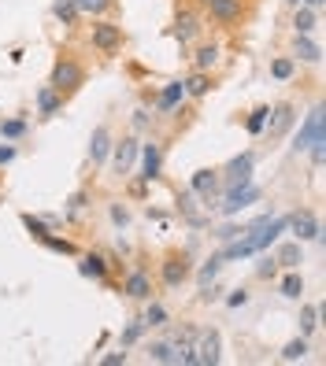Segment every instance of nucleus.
<instances>
[{
    "label": "nucleus",
    "instance_id": "nucleus-30",
    "mask_svg": "<svg viewBox=\"0 0 326 366\" xmlns=\"http://www.w3.org/2000/svg\"><path fill=\"white\" fill-rule=\"evenodd\" d=\"M301 293H304V278H301L297 270H290V274L282 278V296H285V300H301Z\"/></svg>",
    "mask_w": 326,
    "mask_h": 366
},
{
    "label": "nucleus",
    "instance_id": "nucleus-14",
    "mask_svg": "<svg viewBox=\"0 0 326 366\" xmlns=\"http://www.w3.org/2000/svg\"><path fill=\"white\" fill-rule=\"evenodd\" d=\"M175 37H178V45H189L193 41V37H197L201 34V15H197V11H193V8H178V15H175Z\"/></svg>",
    "mask_w": 326,
    "mask_h": 366
},
{
    "label": "nucleus",
    "instance_id": "nucleus-46",
    "mask_svg": "<svg viewBox=\"0 0 326 366\" xmlns=\"http://www.w3.org/2000/svg\"><path fill=\"white\" fill-rule=\"evenodd\" d=\"M15 160V145H0V167H8Z\"/></svg>",
    "mask_w": 326,
    "mask_h": 366
},
{
    "label": "nucleus",
    "instance_id": "nucleus-18",
    "mask_svg": "<svg viewBox=\"0 0 326 366\" xmlns=\"http://www.w3.org/2000/svg\"><path fill=\"white\" fill-rule=\"evenodd\" d=\"M63 104H67V97L56 93L52 85H41V89H37V115L52 119V115H60V111H63Z\"/></svg>",
    "mask_w": 326,
    "mask_h": 366
},
{
    "label": "nucleus",
    "instance_id": "nucleus-16",
    "mask_svg": "<svg viewBox=\"0 0 326 366\" xmlns=\"http://www.w3.org/2000/svg\"><path fill=\"white\" fill-rule=\"evenodd\" d=\"M111 145H115V141H111V129L100 122V126L93 129V137H89V163L100 167V163L111 155Z\"/></svg>",
    "mask_w": 326,
    "mask_h": 366
},
{
    "label": "nucleus",
    "instance_id": "nucleus-39",
    "mask_svg": "<svg viewBox=\"0 0 326 366\" xmlns=\"http://www.w3.org/2000/svg\"><path fill=\"white\" fill-rule=\"evenodd\" d=\"M108 215H111V222H115L119 230H126V226H130V211H126L123 204H111V207H108Z\"/></svg>",
    "mask_w": 326,
    "mask_h": 366
},
{
    "label": "nucleus",
    "instance_id": "nucleus-33",
    "mask_svg": "<svg viewBox=\"0 0 326 366\" xmlns=\"http://www.w3.org/2000/svg\"><path fill=\"white\" fill-rule=\"evenodd\" d=\"M149 363H175V344L152 341V344H149Z\"/></svg>",
    "mask_w": 326,
    "mask_h": 366
},
{
    "label": "nucleus",
    "instance_id": "nucleus-26",
    "mask_svg": "<svg viewBox=\"0 0 326 366\" xmlns=\"http://www.w3.org/2000/svg\"><path fill=\"white\" fill-rule=\"evenodd\" d=\"M219 63V45H201L197 52H193V71H212Z\"/></svg>",
    "mask_w": 326,
    "mask_h": 366
},
{
    "label": "nucleus",
    "instance_id": "nucleus-15",
    "mask_svg": "<svg viewBox=\"0 0 326 366\" xmlns=\"http://www.w3.org/2000/svg\"><path fill=\"white\" fill-rule=\"evenodd\" d=\"M123 293L130 296V300H141V304H145V300H152V278L145 270H130L126 278H123Z\"/></svg>",
    "mask_w": 326,
    "mask_h": 366
},
{
    "label": "nucleus",
    "instance_id": "nucleus-23",
    "mask_svg": "<svg viewBox=\"0 0 326 366\" xmlns=\"http://www.w3.org/2000/svg\"><path fill=\"white\" fill-rule=\"evenodd\" d=\"M52 19H56L60 26H78L82 11H78L74 0H52Z\"/></svg>",
    "mask_w": 326,
    "mask_h": 366
},
{
    "label": "nucleus",
    "instance_id": "nucleus-12",
    "mask_svg": "<svg viewBox=\"0 0 326 366\" xmlns=\"http://www.w3.org/2000/svg\"><path fill=\"white\" fill-rule=\"evenodd\" d=\"M219 359H223V337H219V330H204L197 337V363L201 366H215Z\"/></svg>",
    "mask_w": 326,
    "mask_h": 366
},
{
    "label": "nucleus",
    "instance_id": "nucleus-3",
    "mask_svg": "<svg viewBox=\"0 0 326 366\" xmlns=\"http://www.w3.org/2000/svg\"><path fill=\"white\" fill-rule=\"evenodd\" d=\"M259 196H264V189L256 185V181H245V185H238V189H230L226 196H223V204H215V215H226V218H233V215H241L245 207H252Z\"/></svg>",
    "mask_w": 326,
    "mask_h": 366
},
{
    "label": "nucleus",
    "instance_id": "nucleus-22",
    "mask_svg": "<svg viewBox=\"0 0 326 366\" xmlns=\"http://www.w3.org/2000/svg\"><path fill=\"white\" fill-rule=\"evenodd\" d=\"M293 56L301 59V63H319V59H322V48L311 41L308 34H297V37H293Z\"/></svg>",
    "mask_w": 326,
    "mask_h": 366
},
{
    "label": "nucleus",
    "instance_id": "nucleus-31",
    "mask_svg": "<svg viewBox=\"0 0 326 366\" xmlns=\"http://www.w3.org/2000/svg\"><path fill=\"white\" fill-rule=\"evenodd\" d=\"M267 115H271V108H267V104H259L249 119H245V129H249L252 137H259V134H264V126H267Z\"/></svg>",
    "mask_w": 326,
    "mask_h": 366
},
{
    "label": "nucleus",
    "instance_id": "nucleus-19",
    "mask_svg": "<svg viewBox=\"0 0 326 366\" xmlns=\"http://www.w3.org/2000/svg\"><path fill=\"white\" fill-rule=\"evenodd\" d=\"M108 270H111V263L100 252L82 255V263H78V274H82V278H93V281H104V278H108Z\"/></svg>",
    "mask_w": 326,
    "mask_h": 366
},
{
    "label": "nucleus",
    "instance_id": "nucleus-36",
    "mask_svg": "<svg viewBox=\"0 0 326 366\" xmlns=\"http://www.w3.org/2000/svg\"><path fill=\"white\" fill-rule=\"evenodd\" d=\"M308 356V337H297V341H290L282 348V359L285 363H297V359H304Z\"/></svg>",
    "mask_w": 326,
    "mask_h": 366
},
{
    "label": "nucleus",
    "instance_id": "nucleus-34",
    "mask_svg": "<svg viewBox=\"0 0 326 366\" xmlns=\"http://www.w3.org/2000/svg\"><path fill=\"white\" fill-rule=\"evenodd\" d=\"M26 129H30V126H26V119H4V122H0V137H4V141H19V137H26Z\"/></svg>",
    "mask_w": 326,
    "mask_h": 366
},
{
    "label": "nucleus",
    "instance_id": "nucleus-38",
    "mask_svg": "<svg viewBox=\"0 0 326 366\" xmlns=\"http://www.w3.org/2000/svg\"><path fill=\"white\" fill-rule=\"evenodd\" d=\"M259 255V252H256ZM275 274H278V263H275V255H259V263H256V278H275Z\"/></svg>",
    "mask_w": 326,
    "mask_h": 366
},
{
    "label": "nucleus",
    "instance_id": "nucleus-4",
    "mask_svg": "<svg viewBox=\"0 0 326 366\" xmlns=\"http://www.w3.org/2000/svg\"><path fill=\"white\" fill-rule=\"evenodd\" d=\"M252 167H256V152H241V155H233V160L226 163V178H219V192H230V189H238L245 185V181H252Z\"/></svg>",
    "mask_w": 326,
    "mask_h": 366
},
{
    "label": "nucleus",
    "instance_id": "nucleus-25",
    "mask_svg": "<svg viewBox=\"0 0 326 366\" xmlns=\"http://www.w3.org/2000/svg\"><path fill=\"white\" fill-rule=\"evenodd\" d=\"M37 241H41V244L48 248V252H56V255H78L74 241H67V237H56V233H52V230H45V233H41V237H37Z\"/></svg>",
    "mask_w": 326,
    "mask_h": 366
},
{
    "label": "nucleus",
    "instance_id": "nucleus-42",
    "mask_svg": "<svg viewBox=\"0 0 326 366\" xmlns=\"http://www.w3.org/2000/svg\"><path fill=\"white\" fill-rule=\"evenodd\" d=\"M241 233H245V226H223V230H219V233H215V237H219V241H223V244H226V241H238V237H241Z\"/></svg>",
    "mask_w": 326,
    "mask_h": 366
},
{
    "label": "nucleus",
    "instance_id": "nucleus-28",
    "mask_svg": "<svg viewBox=\"0 0 326 366\" xmlns=\"http://www.w3.org/2000/svg\"><path fill=\"white\" fill-rule=\"evenodd\" d=\"M219 270H223V259L212 255V259H208V263L197 270V285H201V289H208V285H212V281L219 278Z\"/></svg>",
    "mask_w": 326,
    "mask_h": 366
},
{
    "label": "nucleus",
    "instance_id": "nucleus-17",
    "mask_svg": "<svg viewBox=\"0 0 326 366\" xmlns=\"http://www.w3.org/2000/svg\"><path fill=\"white\" fill-rule=\"evenodd\" d=\"M182 100H186V85H182V78H175V82H167L160 93H156V111H160V115H171Z\"/></svg>",
    "mask_w": 326,
    "mask_h": 366
},
{
    "label": "nucleus",
    "instance_id": "nucleus-49",
    "mask_svg": "<svg viewBox=\"0 0 326 366\" xmlns=\"http://www.w3.org/2000/svg\"><path fill=\"white\" fill-rule=\"evenodd\" d=\"M201 4H204V0H201Z\"/></svg>",
    "mask_w": 326,
    "mask_h": 366
},
{
    "label": "nucleus",
    "instance_id": "nucleus-20",
    "mask_svg": "<svg viewBox=\"0 0 326 366\" xmlns=\"http://www.w3.org/2000/svg\"><path fill=\"white\" fill-rule=\"evenodd\" d=\"M182 85H186V97H193V100H201V97H208L215 89V82H212V74H208V71H193L189 78H182Z\"/></svg>",
    "mask_w": 326,
    "mask_h": 366
},
{
    "label": "nucleus",
    "instance_id": "nucleus-48",
    "mask_svg": "<svg viewBox=\"0 0 326 366\" xmlns=\"http://www.w3.org/2000/svg\"><path fill=\"white\" fill-rule=\"evenodd\" d=\"M285 4H293V8H297V4H301V0H285Z\"/></svg>",
    "mask_w": 326,
    "mask_h": 366
},
{
    "label": "nucleus",
    "instance_id": "nucleus-11",
    "mask_svg": "<svg viewBox=\"0 0 326 366\" xmlns=\"http://www.w3.org/2000/svg\"><path fill=\"white\" fill-rule=\"evenodd\" d=\"M285 230H293V237L301 241V244L322 237V226H319V218L311 215V211H297V215H290V226H285Z\"/></svg>",
    "mask_w": 326,
    "mask_h": 366
},
{
    "label": "nucleus",
    "instance_id": "nucleus-32",
    "mask_svg": "<svg viewBox=\"0 0 326 366\" xmlns=\"http://www.w3.org/2000/svg\"><path fill=\"white\" fill-rule=\"evenodd\" d=\"M167 322H171V315H167L163 304H149L145 307V325L149 330H160V325H167Z\"/></svg>",
    "mask_w": 326,
    "mask_h": 366
},
{
    "label": "nucleus",
    "instance_id": "nucleus-13",
    "mask_svg": "<svg viewBox=\"0 0 326 366\" xmlns=\"http://www.w3.org/2000/svg\"><path fill=\"white\" fill-rule=\"evenodd\" d=\"M141 181H156L163 174V145H156V141H149V145H141Z\"/></svg>",
    "mask_w": 326,
    "mask_h": 366
},
{
    "label": "nucleus",
    "instance_id": "nucleus-27",
    "mask_svg": "<svg viewBox=\"0 0 326 366\" xmlns=\"http://www.w3.org/2000/svg\"><path fill=\"white\" fill-rule=\"evenodd\" d=\"M293 74H297V59H293V56L271 59V78H275V82H290Z\"/></svg>",
    "mask_w": 326,
    "mask_h": 366
},
{
    "label": "nucleus",
    "instance_id": "nucleus-47",
    "mask_svg": "<svg viewBox=\"0 0 326 366\" xmlns=\"http://www.w3.org/2000/svg\"><path fill=\"white\" fill-rule=\"evenodd\" d=\"M301 4H308V8H315V11H319V8L326 4V0H301Z\"/></svg>",
    "mask_w": 326,
    "mask_h": 366
},
{
    "label": "nucleus",
    "instance_id": "nucleus-1",
    "mask_svg": "<svg viewBox=\"0 0 326 366\" xmlns=\"http://www.w3.org/2000/svg\"><path fill=\"white\" fill-rule=\"evenodd\" d=\"M48 85L56 89V93L71 97V93H78V89L86 85V67H82L78 59H71V56H60L56 63H52V78H48Z\"/></svg>",
    "mask_w": 326,
    "mask_h": 366
},
{
    "label": "nucleus",
    "instance_id": "nucleus-8",
    "mask_svg": "<svg viewBox=\"0 0 326 366\" xmlns=\"http://www.w3.org/2000/svg\"><path fill=\"white\" fill-rule=\"evenodd\" d=\"M293 122H297V108H293L290 100H282V104H275V108H271L264 134H267L271 141H278V137H285V134L293 129Z\"/></svg>",
    "mask_w": 326,
    "mask_h": 366
},
{
    "label": "nucleus",
    "instance_id": "nucleus-2",
    "mask_svg": "<svg viewBox=\"0 0 326 366\" xmlns=\"http://www.w3.org/2000/svg\"><path fill=\"white\" fill-rule=\"evenodd\" d=\"M123 26L111 22V19H97L93 26H89V45H93L97 52H104V56H115V52H123Z\"/></svg>",
    "mask_w": 326,
    "mask_h": 366
},
{
    "label": "nucleus",
    "instance_id": "nucleus-6",
    "mask_svg": "<svg viewBox=\"0 0 326 366\" xmlns=\"http://www.w3.org/2000/svg\"><path fill=\"white\" fill-rule=\"evenodd\" d=\"M137 152H141V141L137 137H123L111 145V171L119 178H130V171H134L137 163Z\"/></svg>",
    "mask_w": 326,
    "mask_h": 366
},
{
    "label": "nucleus",
    "instance_id": "nucleus-41",
    "mask_svg": "<svg viewBox=\"0 0 326 366\" xmlns=\"http://www.w3.org/2000/svg\"><path fill=\"white\" fill-rule=\"evenodd\" d=\"M86 204H89V192H86V189H82V192H74L71 200H67V215H78Z\"/></svg>",
    "mask_w": 326,
    "mask_h": 366
},
{
    "label": "nucleus",
    "instance_id": "nucleus-5",
    "mask_svg": "<svg viewBox=\"0 0 326 366\" xmlns=\"http://www.w3.org/2000/svg\"><path fill=\"white\" fill-rule=\"evenodd\" d=\"M193 263H189V252H167L163 263H160V281L167 289H178L182 281H189Z\"/></svg>",
    "mask_w": 326,
    "mask_h": 366
},
{
    "label": "nucleus",
    "instance_id": "nucleus-9",
    "mask_svg": "<svg viewBox=\"0 0 326 366\" xmlns=\"http://www.w3.org/2000/svg\"><path fill=\"white\" fill-rule=\"evenodd\" d=\"M204 8L219 26H238L245 19V0H204Z\"/></svg>",
    "mask_w": 326,
    "mask_h": 366
},
{
    "label": "nucleus",
    "instance_id": "nucleus-35",
    "mask_svg": "<svg viewBox=\"0 0 326 366\" xmlns=\"http://www.w3.org/2000/svg\"><path fill=\"white\" fill-rule=\"evenodd\" d=\"M315 330H319V307L308 304V307L301 311V337H311Z\"/></svg>",
    "mask_w": 326,
    "mask_h": 366
},
{
    "label": "nucleus",
    "instance_id": "nucleus-29",
    "mask_svg": "<svg viewBox=\"0 0 326 366\" xmlns=\"http://www.w3.org/2000/svg\"><path fill=\"white\" fill-rule=\"evenodd\" d=\"M78 4V11H82V15H108V11L115 8V0H74Z\"/></svg>",
    "mask_w": 326,
    "mask_h": 366
},
{
    "label": "nucleus",
    "instance_id": "nucleus-44",
    "mask_svg": "<svg viewBox=\"0 0 326 366\" xmlns=\"http://www.w3.org/2000/svg\"><path fill=\"white\" fill-rule=\"evenodd\" d=\"M149 122H152L149 108H137V111H134V129H149Z\"/></svg>",
    "mask_w": 326,
    "mask_h": 366
},
{
    "label": "nucleus",
    "instance_id": "nucleus-45",
    "mask_svg": "<svg viewBox=\"0 0 326 366\" xmlns=\"http://www.w3.org/2000/svg\"><path fill=\"white\" fill-rule=\"evenodd\" d=\"M100 363H104V366H126L130 356H126V351H111V356H104Z\"/></svg>",
    "mask_w": 326,
    "mask_h": 366
},
{
    "label": "nucleus",
    "instance_id": "nucleus-43",
    "mask_svg": "<svg viewBox=\"0 0 326 366\" xmlns=\"http://www.w3.org/2000/svg\"><path fill=\"white\" fill-rule=\"evenodd\" d=\"M245 304H249V293H245V289H233L226 296V307H245Z\"/></svg>",
    "mask_w": 326,
    "mask_h": 366
},
{
    "label": "nucleus",
    "instance_id": "nucleus-10",
    "mask_svg": "<svg viewBox=\"0 0 326 366\" xmlns=\"http://www.w3.org/2000/svg\"><path fill=\"white\" fill-rule=\"evenodd\" d=\"M189 189L204 200L208 211H215V196H219V171H197L189 178Z\"/></svg>",
    "mask_w": 326,
    "mask_h": 366
},
{
    "label": "nucleus",
    "instance_id": "nucleus-21",
    "mask_svg": "<svg viewBox=\"0 0 326 366\" xmlns=\"http://www.w3.org/2000/svg\"><path fill=\"white\" fill-rule=\"evenodd\" d=\"M275 263L285 267V270H297L304 263V244L301 241H290V244H282L278 252H275Z\"/></svg>",
    "mask_w": 326,
    "mask_h": 366
},
{
    "label": "nucleus",
    "instance_id": "nucleus-40",
    "mask_svg": "<svg viewBox=\"0 0 326 366\" xmlns=\"http://www.w3.org/2000/svg\"><path fill=\"white\" fill-rule=\"evenodd\" d=\"M22 226H26V230H30V237H34V241H37V237H41V233H45V230H48V226H45V222H41V218H34V215H22Z\"/></svg>",
    "mask_w": 326,
    "mask_h": 366
},
{
    "label": "nucleus",
    "instance_id": "nucleus-24",
    "mask_svg": "<svg viewBox=\"0 0 326 366\" xmlns=\"http://www.w3.org/2000/svg\"><path fill=\"white\" fill-rule=\"evenodd\" d=\"M319 26V15H315V8H308V4H297L293 11V30L297 34H311Z\"/></svg>",
    "mask_w": 326,
    "mask_h": 366
},
{
    "label": "nucleus",
    "instance_id": "nucleus-37",
    "mask_svg": "<svg viewBox=\"0 0 326 366\" xmlns=\"http://www.w3.org/2000/svg\"><path fill=\"white\" fill-rule=\"evenodd\" d=\"M145 330H149V325H145V318H134V322H130V325H126V330H123V348H130V344H137V341H141V337H145Z\"/></svg>",
    "mask_w": 326,
    "mask_h": 366
},
{
    "label": "nucleus",
    "instance_id": "nucleus-7",
    "mask_svg": "<svg viewBox=\"0 0 326 366\" xmlns=\"http://www.w3.org/2000/svg\"><path fill=\"white\" fill-rule=\"evenodd\" d=\"M315 141H322V108H319V104L308 111V119H304L301 129L293 134V152H308Z\"/></svg>",
    "mask_w": 326,
    "mask_h": 366
}]
</instances>
